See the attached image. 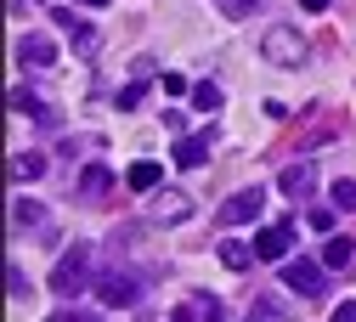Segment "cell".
Wrapping results in <instances>:
<instances>
[{
	"label": "cell",
	"instance_id": "obj_1",
	"mask_svg": "<svg viewBox=\"0 0 356 322\" xmlns=\"http://www.w3.org/2000/svg\"><path fill=\"white\" fill-rule=\"evenodd\" d=\"M260 57L272 63V68H305V57H311V45H305V34L300 29H266L260 34Z\"/></svg>",
	"mask_w": 356,
	"mask_h": 322
},
{
	"label": "cell",
	"instance_id": "obj_2",
	"mask_svg": "<svg viewBox=\"0 0 356 322\" xmlns=\"http://www.w3.org/2000/svg\"><path fill=\"white\" fill-rule=\"evenodd\" d=\"M79 289H91V243H74L63 260H57V271H51V294H79Z\"/></svg>",
	"mask_w": 356,
	"mask_h": 322
},
{
	"label": "cell",
	"instance_id": "obj_3",
	"mask_svg": "<svg viewBox=\"0 0 356 322\" xmlns=\"http://www.w3.org/2000/svg\"><path fill=\"white\" fill-rule=\"evenodd\" d=\"M91 294L102 300V311H130L142 300V277L136 271H102V277L91 283Z\"/></svg>",
	"mask_w": 356,
	"mask_h": 322
},
{
	"label": "cell",
	"instance_id": "obj_4",
	"mask_svg": "<svg viewBox=\"0 0 356 322\" xmlns=\"http://www.w3.org/2000/svg\"><path fill=\"white\" fill-rule=\"evenodd\" d=\"M260 209H266V187H243L220 204V226H254Z\"/></svg>",
	"mask_w": 356,
	"mask_h": 322
},
{
	"label": "cell",
	"instance_id": "obj_5",
	"mask_svg": "<svg viewBox=\"0 0 356 322\" xmlns=\"http://www.w3.org/2000/svg\"><path fill=\"white\" fill-rule=\"evenodd\" d=\"M283 283L294 294H323L328 289V266H311V260H289L283 266Z\"/></svg>",
	"mask_w": 356,
	"mask_h": 322
},
{
	"label": "cell",
	"instance_id": "obj_6",
	"mask_svg": "<svg viewBox=\"0 0 356 322\" xmlns=\"http://www.w3.org/2000/svg\"><path fill=\"white\" fill-rule=\"evenodd\" d=\"M209 147H215V124H204L198 136H175V164L181 170H204Z\"/></svg>",
	"mask_w": 356,
	"mask_h": 322
},
{
	"label": "cell",
	"instance_id": "obj_7",
	"mask_svg": "<svg viewBox=\"0 0 356 322\" xmlns=\"http://www.w3.org/2000/svg\"><path fill=\"white\" fill-rule=\"evenodd\" d=\"M289 249H294V220L260 226V238H254V255H260V260H283Z\"/></svg>",
	"mask_w": 356,
	"mask_h": 322
},
{
	"label": "cell",
	"instance_id": "obj_8",
	"mask_svg": "<svg viewBox=\"0 0 356 322\" xmlns=\"http://www.w3.org/2000/svg\"><path fill=\"white\" fill-rule=\"evenodd\" d=\"M57 29H68V40H74V51H79V57H91L97 45H102V34L85 23L79 12H68V6H57Z\"/></svg>",
	"mask_w": 356,
	"mask_h": 322
},
{
	"label": "cell",
	"instance_id": "obj_9",
	"mask_svg": "<svg viewBox=\"0 0 356 322\" xmlns=\"http://www.w3.org/2000/svg\"><path fill=\"white\" fill-rule=\"evenodd\" d=\"M17 63H23V68H51V63H57V45H51L46 34H23V40H17Z\"/></svg>",
	"mask_w": 356,
	"mask_h": 322
},
{
	"label": "cell",
	"instance_id": "obj_10",
	"mask_svg": "<svg viewBox=\"0 0 356 322\" xmlns=\"http://www.w3.org/2000/svg\"><path fill=\"white\" fill-rule=\"evenodd\" d=\"M187 215H193L187 193H159V198H153V226H181Z\"/></svg>",
	"mask_w": 356,
	"mask_h": 322
},
{
	"label": "cell",
	"instance_id": "obj_11",
	"mask_svg": "<svg viewBox=\"0 0 356 322\" xmlns=\"http://www.w3.org/2000/svg\"><path fill=\"white\" fill-rule=\"evenodd\" d=\"M311 187H317V170H311V164H289L283 170V193L300 204V198H311Z\"/></svg>",
	"mask_w": 356,
	"mask_h": 322
},
{
	"label": "cell",
	"instance_id": "obj_12",
	"mask_svg": "<svg viewBox=\"0 0 356 322\" xmlns=\"http://www.w3.org/2000/svg\"><path fill=\"white\" fill-rule=\"evenodd\" d=\"M175 316H181V322H220V300H209V294H193L187 305H175Z\"/></svg>",
	"mask_w": 356,
	"mask_h": 322
},
{
	"label": "cell",
	"instance_id": "obj_13",
	"mask_svg": "<svg viewBox=\"0 0 356 322\" xmlns=\"http://www.w3.org/2000/svg\"><path fill=\"white\" fill-rule=\"evenodd\" d=\"M113 187V170L108 164H85V175H79V198H102Z\"/></svg>",
	"mask_w": 356,
	"mask_h": 322
},
{
	"label": "cell",
	"instance_id": "obj_14",
	"mask_svg": "<svg viewBox=\"0 0 356 322\" xmlns=\"http://www.w3.org/2000/svg\"><path fill=\"white\" fill-rule=\"evenodd\" d=\"M215 255H220V266H227V271H249V266L260 260V255H254L249 243H238V238H227V243H220Z\"/></svg>",
	"mask_w": 356,
	"mask_h": 322
},
{
	"label": "cell",
	"instance_id": "obj_15",
	"mask_svg": "<svg viewBox=\"0 0 356 322\" xmlns=\"http://www.w3.org/2000/svg\"><path fill=\"white\" fill-rule=\"evenodd\" d=\"M159 181H164V164H153V159L130 164V187H136V193H159Z\"/></svg>",
	"mask_w": 356,
	"mask_h": 322
},
{
	"label": "cell",
	"instance_id": "obj_16",
	"mask_svg": "<svg viewBox=\"0 0 356 322\" xmlns=\"http://www.w3.org/2000/svg\"><path fill=\"white\" fill-rule=\"evenodd\" d=\"M220 102H227V90H220L215 79H198V85H193V108H198V113H215Z\"/></svg>",
	"mask_w": 356,
	"mask_h": 322
},
{
	"label": "cell",
	"instance_id": "obj_17",
	"mask_svg": "<svg viewBox=\"0 0 356 322\" xmlns=\"http://www.w3.org/2000/svg\"><path fill=\"white\" fill-rule=\"evenodd\" d=\"M350 260H356V243H350V238H328V249H323V266H328V271H345Z\"/></svg>",
	"mask_w": 356,
	"mask_h": 322
},
{
	"label": "cell",
	"instance_id": "obj_18",
	"mask_svg": "<svg viewBox=\"0 0 356 322\" xmlns=\"http://www.w3.org/2000/svg\"><path fill=\"white\" fill-rule=\"evenodd\" d=\"M40 175H46L40 153H12V181H40Z\"/></svg>",
	"mask_w": 356,
	"mask_h": 322
},
{
	"label": "cell",
	"instance_id": "obj_19",
	"mask_svg": "<svg viewBox=\"0 0 356 322\" xmlns=\"http://www.w3.org/2000/svg\"><path fill=\"white\" fill-rule=\"evenodd\" d=\"M40 215H46V204H34V198L12 204V226H40Z\"/></svg>",
	"mask_w": 356,
	"mask_h": 322
},
{
	"label": "cell",
	"instance_id": "obj_20",
	"mask_svg": "<svg viewBox=\"0 0 356 322\" xmlns=\"http://www.w3.org/2000/svg\"><path fill=\"white\" fill-rule=\"evenodd\" d=\"M328 198H334V209H356V181H350V175H345V181H334Z\"/></svg>",
	"mask_w": 356,
	"mask_h": 322
},
{
	"label": "cell",
	"instance_id": "obj_21",
	"mask_svg": "<svg viewBox=\"0 0 356 322\" xmlns=\"http://www.w3.org/2000/svg\"><path fill=\"white\" fill-rule=\"evenodd\" d=\"M334 215H339V209H311L305 226H311V232H323V238H334Z\"/></svg>",
	"mask_w": 356,
	"mask_h": 322
},
{
	"label": "cell",
	"instance_id": "obj_22",
	"mask_svg": "<svg viewBox=\"0 0 356 322\" xmlns=\"http://www.w3.org/2000/svg\"><path fill=\"white\" fill-rule=\"evenodd\" d=\"M159 85H164V97H193L187 74H159Z\"/></svg>",
	"mask_w": 356,
	"mask_h": 322
},
{
	"label": "cell",
	"instance_id": "obj_23",
	"mask_svg": "<svg viewBox=\"0 0 356 322\" xmlns=\"http://www.w3.org/2000/svg\"><path fill=\"white\" fill-rule=\"evenodd\" d=\"M142 85H147V79H130V85L119 90V108H124V113H130V108H142Z\"/></svg>",
	"mask_w": 356,
	"mask_h": 322
},
{
	"label": "cell",
	"instance_id": "obj_24",
	"mask_svg": "<svg viewBox=\"0 0 356 322\" xmlns=\"http://www.w3.org/2000/svg\"><path fill=\"white\" fill-rule=\"evenodd\" d=\"M6 283H12V300H29V277H23L17 260H12V271H6Z\"/></svg>",
	"mask_w": 356,
	"mask_h": 322
},
{
	"label": "cell",
	"instance_id": "obj_25",
	"mask_svg": "<svg viewBox=\"0 0 356 322\" xmlns=\"http://www.w3.org/2000/svg\"><path fill=\"white\" fill-rule=\"evenodd\" d=\"M215 6L227 12V17H249V12H254V0H215Z\"/></svg>",
	"mask_w": 356,
	"mask_h": 322
},
{
	"label": "cell",
	"instance_id": "obj_26",
	"mask_svg": "<svg viewBox=\"0 0 356 322\" xmlns=\"http://www.w3.org/2000/svg\"><path fill=\"white\" fill-rule=\"evenodd\" d=\"M164 130H170V136H187V113L170 108V113H164Z\"/></svg>",
	"mask_w": 356,
	"mask_h": 322
},
{
	"label": "cell",
	"instance_id": "obj_27",
	"mask_svg": "<svg viewBox=\"0 0 356 322\" xmlns=\"http://www.w3.org/2000/svg\"><path fill=\"white\" fill-rule=\"evenodd\" d=\"M249 316H254V322H260V316H283V305H277V300H254Z\"/></svg>",
	"mask_w": 356,
	"mask_h": 322
},
{
	"label": "cell",
	"instance_id": "obj_28",
	"mask_svg": "<svg viewBox=\"0 0 356 322\" xmlns=\"http://www.w3.org/2000/svg\"><path fill=\"white\" fill-rule=\"evenodd\" d=\"M334 322H356V300H345V305H334Z\"/></svg>",
	"mask_w": 356,
	"mask_h": 322
},
{
	"label": "cell",
	"instance_id": "obj_29",
	"mask_svg": "<svg viewBox=\"0 0 356 322\" xmlns=\"http://www.w3.org/2000/svg\"><path fill=\"white\" fill-rule=\"evenodd\" d=\"M300 6H305V12H328L334 0H300Z\"/></svg>",
	"mask_w": 356,
	"mask_h": 322
},
{
	"label": "cell",
	"instance_id": "obj_30",
	"mask_svg": "<svg viewBox=\"0 0 356 322\" xmlns=\"http://www.w3.org/2000/svg\"><path fill=\"white\" fill-rule=\"evenodd\" d=\"M74 6H91V12H102V6H113V0H74Z\"/></svg>",
	"mask_w": 356,
	"mask_h": 322
}]
</instances>
